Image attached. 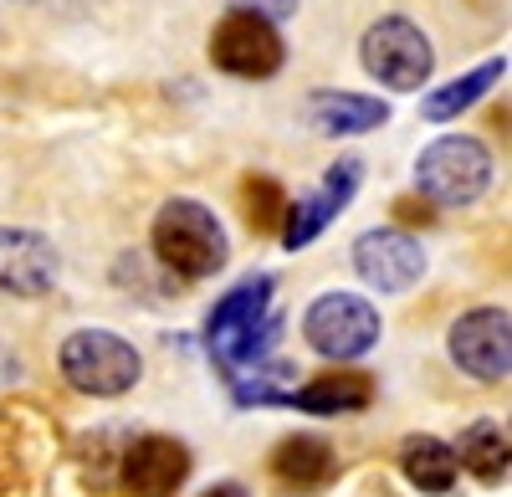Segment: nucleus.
I'll list each match as a JSON object with an SVG mask.
<instances>
[{
	"label": "nucleus",
	"instance_id": "obj_7",
	"mask_svg": "<svg viewBox=\"0 0 512 497\" xmlns=\"http://www.w3.org/2000/svg\"><path fill=\"white\" fill-rule=\"evenodd\" d=\"M384 323H379V308L359 293H323L308 303L303 313V339L313 354L344 364V359H359L379 344Z\"/></svg>",
	"mask_w": 512,
	"mask_h": 497
},
{
	"label": "nucleus",
	"instance_id": "obj_12",
	"mask_svg": "<svg viewBox=\"0 0 512 497\" xmlns=\"http://www.w3.org/2000/svg\"><path fill=\"white\" fill-rule=\"evenodd\" d=\"M354 272L379 293H405L425 277V246L400 226H374L354 241Z\"/></svg>",
	"mask_w": 512,
	"mask_h": 497
},
{
	"label": "nucleus",
	"instance_id": "obj_6",
	"mask_svg": "<svg viewBox=\"0 0 512 497\" xmlns=\"http://www.w3.org/2000/svg\"><path fill=\"white\" fill-rule=\"evenodd\" d=\"M359 62L374 82H384V88L395 93H415L431 82L436 72V52H431V36H425L415 21L405 16H384L364 31L359 41Z\"/></svg>",
	"mask_w": 512,
	"mask_h": 497
},
{
	"label": "nucleus",
	"instance_id": "obj_15",
	"mask_svg": "<svg viewBox=\"0 0 512 497\" xmlns=\"http://www.w3.org/2000/svg\"><path fill=\"white\" fill-rule=\"evenodd\" d=\"M369 400H374V380L364 369H328L303 390H287V405L308 410V416H354Z\"/></svg>",
	"mask_w": 512,
	"mask_h": 497
},
{
	"label": "nucleus",
	"instance_id": "obj_4",
	"mask_svg": "<svg viewBox=\"0 0 512 497\" xmlns=\"http://www.w3.org/2000/svg\"><path fill=\"white\" fill-rule=\"evenodd\" d=\"M57 369L77 395L118 400V395H128L139 385L144 359H139L134 344L108 334V328H77V334H67L62 349H57Z\"/></svg>",
	"mask_w": 512,
	"mask_h": 497
},
{
	"label": "nucleus",
	"instance_id": "obj_18",
	"mask_svg": "<svg viewBox=\"0 0 512 497\" xmlns=\"http://www.w3.org/2000/svg\"><path fill=\"white\" fill-rule=\"evenodd\" d=\"M272 472L297 492H313V487L333 482V446L323 436H287L272 451Z\"/></svg>",
	"mask_w": 512,
	"mask_h": 497
},
{
	"label": "nucleus",
	"instance_id": "obj_10",
	"mask_svg": "<svg viewBox=\"0 0 512 497\" xmlns=\"http://www.w3.org/2000/svg\"><path fill=\"white\" fill-rule=\"evenodd\" d=\"M190 477V446L175 436H128L118 457V487L128 497H175Z\"/></svg>",
	"mask_w": 512,
	"mask_h": 497
},
{
	"label": "nucleus",
	"instance_id": "obj_16",
	"mask_svg": "<svg viewBox=\"0 0 512 497\" xmlns=\"http://www.w3.org/2000/svg\"><path fill=\"white\" fill-rule=\"evenodd\" d=\"M502 77H507V57H492V62H482V67H472V72H461V77L441 82L436 93L420 98V118H425V123H451V118H461L466 108H472L482 93H492Z\"/></svg>",
	"mask_w": 512,
	"mask_h": 497
},
{
	"label": "nucleus",
	"instance_id": "obj_22",
	"mask_svg": "<svg viewBox=\"0 0 512 497\" xmlns=\"http://www.w3.org/2000/svg\"><path fill=\"white\" fill-rule=\"evenodd\" d=\"M395 221L400 226H431L436 221V205L425 200V195H400L395 200Z\"/></svg>",
	"mask_w": 512,
	"mask_h": 497
},
{
	"label": "nucleus",
	"instance_id": "obj_3",
	"mask_svg": "<svg viewBox=\"0 0 512 497\" xmlns=\"http://www.w3.org/2000/svg\"><path fill=\"white\" fill-rule=\"evenodd\" d=\"M492 185V154L472 134H441L415 159V195H425L436 211H461L482 200Z\"/></svg>",
	"mask_w": 512,
	"mask_h": 497
},
{
	"label": "nucleus",
	"instance_id": "obj_20",
	"mask_svg": "<svg viewBox=\"0 0 512 497\" xmlns=\"http://www.w3.org/2000/svg\"><path fill=\"white\" fill-rule=\"evenodd\" d=\"M282 211H287V195L272 175H246L241 180V216L256 236H267L282 226Z\"/></svg>",
	"mask_w": 512,
	"mask_h": 497
},
{
	"label": "nucleus",
	"instance_id": "obj_19",
	"mask_svg": "<svg viewBox=\"0 0 512 497\" xmlns=\"http://www.w3.org/2000/svg\"><path fill=\"white\" fill-rule=\"evenodd\" d=\"M451 451H456V467L472 472L487 487H497L507 477V431L497 421H472L451 441Z\"/></svg>",
	"mask_w": 512,
	"mask_h": 497
},
{
	"label": "nucleus",
	"instance_id": "obj_23",
	"mask_svg": "<svg viewBox=\"0 0 512 497\" xmlns=\"http://www.w3.org/2000/svg\"><path fill=\"white\" fill-rule=\"evenodd\" d=\"M236 11H251V16H267V21H287L297 16V0H231Z\"/></svg>",
	"mask_w": 512,
	"mask_h": 497
},
{
	"label": "nucleus",
	"instance_id": "obj_1",
	"mask_svg": "<svg viewBox=\"0 0 512 497\" xmlns=\"http://www.w3.org/2000/svg\"><path fill=\"white\" fill-rule=\"evenodd\" d=\"M272 293H277V277H246L236 282L231 293L210 308L205 318V349L216 354V364L226 375H236L241 364L262 359L267 344L277 339V313H272Z\"/></svg>",
	"mask_w": 512,
	"mask_h": 497
},
{
	"label": "nucleus",
	"instance_id": "obj_5",
	"mask_svg": "<svg viewBox=\"0 0 512 497\" xmlns=\"http://www.w3.org/2000/svg\"><path fill=\"white\" fill-rule=\"evenodd\" d=\"M154 257L185 282L210 277L226 267V231L210 216V205L185 200V195L164 200V211L154 216Z\"/></svg>",
	"mask_w": 512,
	"mask_h": 497
},
{
	"label": "nucleus",
	"instance_id": "obj_17",
	"mask_svg": "<svg viewBox=\"0 0 512 497\" xmlns=\"http://www.w3.org/2000/svg\"><path fill=\"white\" fill-rule=\"evenodd\" d=\"M400 472L420 487V492H431V497H441V492H451L456 487V451H451V441H441V436H405L400 441Z\"/></svg>",
	"mask_w": 512,
	"mask_h": 497
},
{
	"label": "nucleus",
	"instance_id": "obj_2",
	"mask_svg": "<svg viewBox=\"0 0 512 497\" xmlns=\"http://www.w3.org/2000/svg\"><path fill=\"white\" fill-rule=\"evenodd\" d=\"M62 457V436L52 416L26 400L0 405V497H41Z\"/></svg>",
	"mask_w": 512,
	"mask_h": 497
},
{
	"label": "nucleus",
	"instance_id": "obj_8",
	"mask_svg": "<svg viewBox=\"0 0 512 497\" xmlns=\"http://www.w3.org/2000/svg\"><path fill=\"white\" fill-rule=\"evenodd\" d=\"M359 185H364V159L344 154L338 164H328V170H323V180H318L313 195H303L297 205L287 200L282 226H277L287 252H303V246H313V241L328 231L333 216H344V211H349V200L359 195Z\"/></svg>",
	"mask_w": 512,
	"mask_h": 497
},
{
	"label": "nucleus",
	"instance_id": "obj_11",
	"mask_svg": "<svg viewBox=\"0 0 512 497\" xmlns=\"http://www.w3.org/2000/svg\"><path fill=\"white\" fill-rule=\"evenodd\" d=\"M282 36L267 16L231 11L216 31H210V62L231 77H272L282 67Z\"/></svg>",
	"mask_w": 512,
	"mask_h": 497
},
{
	"label": "nucleus",
	"instance_id": "obj_24",
	"mask_svg": "<svg viewBox=\"0 0 512 497\" xmlns=\"http://www.w3.org/2000/svg\"><path fill=\"white\" fill-rule=\"evenodd\" d=\"M200 497H246V487L241 482H216V487H205Z\"/></svg>",
	"mask_w": 512,
	"mask_h": 497
},
{
	"label": "nucleus",
	"instance_id": "obj_9",
	"mask_svg": "<svg viewBox=\"0 0 512 497\" xmlns=\"http://www.w3.org/2000/svg\"><path fill=\"white\" fill-rule=\"evenodd\" d=\"M446 349H451V364L466 369L472 380L502 385L507 369H512V318H507V308L461 313L446 334Z\"/></svg>",
	"mask_w": 512,
	"mask_h": 497
},
{
	"label": "nucleus",
	"instance_id": "obj_21",
	"mask_svg": "<svg viewBox=\"0 0 512 497\" xmlns=\"http://www.w3.org/2000/svg\"><path fill=\"white\" fill-rule=\"evenodd\" d=\"M128 436L123 431H98L82 441V477L93 487H118V457H123Z\"/></svg>",
	"mask_w": 512,
	"mask_h": 497
},
{
	"label": "nucleus",
	"instance_id": "obj_14",
	"mask_svg": "<svg viewBox=\"0 0 512 497\" xmlns=\"http://www.w3.org/2000/svg\"><path fill=\"white\" fill-rule=\"evenodd\" d=\"M303 123L323 139H349V134L384 129V123H390V103L364 98V93H344V88H318L303 103Z\"/></svg>",
	"mask_w": 512,
	"mask_h": 497
},
{
	"label": "nucleus",
	"instance_id": "obj_13",
	"mask_svg": "<svg viewBox=\"0 0 512 497\" xmlns=\"http://www.w3.org/2000/svg\"><path fill=\"white\" fill-rule=\"evenodd\" d=\"M57 246L52 236L26 226H0V293L11 298H41L57 282Z\"/></svg>",
	"mask_w": 512,
	"mask_h": 497
}]
</instances>
